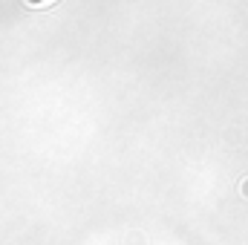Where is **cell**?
<instances>
[]
</instances>
